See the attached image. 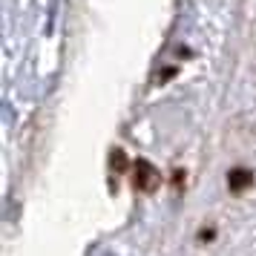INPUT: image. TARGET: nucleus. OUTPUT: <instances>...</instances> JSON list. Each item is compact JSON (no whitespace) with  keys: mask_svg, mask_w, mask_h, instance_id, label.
<instances>
[{"mask_svg":"<svg viewBox=\"0 0 256 256\" xmlns=\"http://www.w3.org/2000/svg\"><path fill=\"white\" fill-rule=\"evenodd\" d=\"M156 184H158V173L152 170L150 162H136V187H141V190H156Z\"/></svg>","mask_w":256,"mask_h":256,"instance_id":"obj_1","label":"nucleus"},{"mask_svg":"<svg viewBox=\"0 0 256 256\" xmlns=\"http://www.w3.org/2000/svg\"><path fill=\"white\" fill-rule=\"evenodd\" d=\"M250 182H254V173L250 170H242V167L230 170V176H228V184H230L233 193H242L244 187H250Z\"/></svg>","mask_w":256,"mask_h":256,"instance_id":"obj_2","label":"nucleus"},{"mask_svg":"<svg viewBox=\"0 0 256 256\" xmlns=\"http://www.w3.org/2000/svg\"><path fill=\"white\" fill-rule=\"evenodd\" d=\"M110 164H112V170H116V173H124V170H127V156H124V150H112L110 152Z\"/></svg>","mask_w":256,"mask_h":256,"instance_id":"obj_3","label":"nucleus"}]
</instances>
